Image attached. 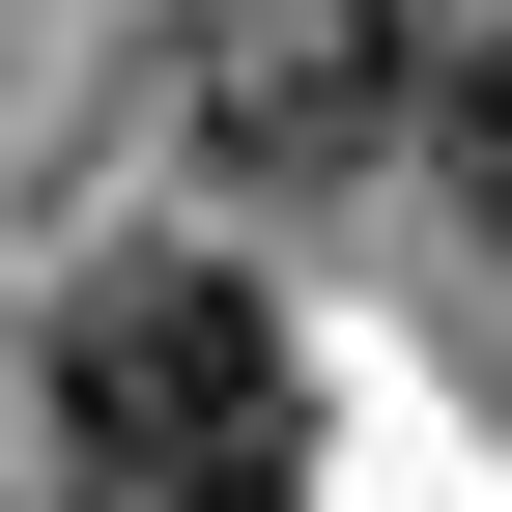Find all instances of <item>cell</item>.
<instances>
[{"instance_id": "cell-2", "label": "cell", "mask_w": 512, "mask_h": 512, "mask_svg": "<svg viewBox=\"0 0 512 512\" xmlns=\"http://www.w3.org/2000/svg\"><path fill=\"white\" fill-rule=\"evenodd\" d=\"M399 114H427L399 0H200V29H171V143H200L228 200H342Z\"/></svg>"}, {"instance_id": "cell-3", "label": "cell", "mask_w": 512, "mask_h": 512, "mask_svg": "<svg viewBox=\"0 0 512 512\" xmlns=\"http://www.w3.org/2000/svg\"><path fill=\"white\" fill-rule=\"evenodd\" d=\"M456 200H484V228H512V29H484V57H456Z\"/></svg>"}, {"instance_id": "cell-1", "label": "cell", "mask_w": 512, "mask_h": 512, "mask_svg": "<svg viewBox=\"0 0 512 512\" xmlns=\"http://www.w3.org/2000/svg\"><path fill=\"white\" fill-rule=\"evenodd\" d=\"M57 427H86L143 512H285L313 342L228 285V256H86V285H57Z\"/></svg>"}]
</instances>
